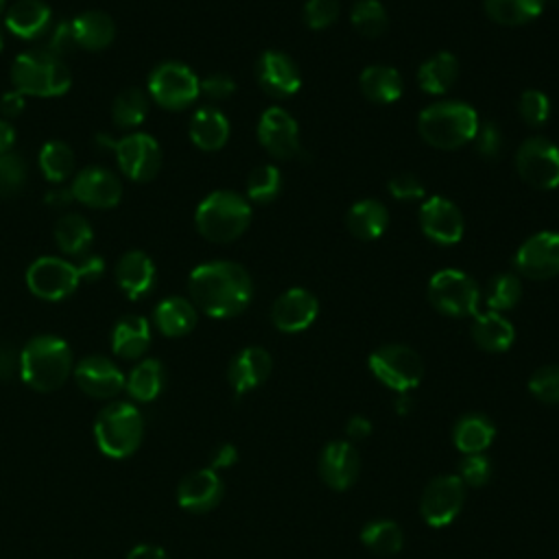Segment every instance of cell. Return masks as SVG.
I'll return each mask as SVG.
<instances>
[{"label": "cell", "instance_id": "cell-1", "mask_svg": "<svg viewBox=\"0 0 559 559\" xmlns=\"http://www.w3.org/2000/svg\"><path fill=\"white\" fill-rule=\"evenodd\" d=\"M189 291L206 315L230 319L241 315L254 295V282L247 269L239 263L215 260L199 265L189 280Z\"/></svg>", "mask_w": 559, "mask_h": 559}, {"label": "cell", "instance_id": "cell-2", "mask_svg": "<svg viewBox=\"0 0 559 559\" xmlns=\"http://www.w3.org/2000/svg\"><path fill=\"white\" fill-rule=\"evenodd\" d=\"M71 369L73 352L60 337H36L21 352V376L36 391H58L69 380Z\"/></svg>", "mask_w": 559, "mask_h": 559}, {"label": "cell", "instance_id": "cell-3", "mask_svg": "<svg viewBox=\"0 0 559 559\" xmlns=\"http://www.w3.org/2000/svg\"><path fill=\"white\" fill-rule=\"evenodd\" d=\"M478 114L461 101H439L422 110L417 119L420 136L435 149L454 151L472 143L478 130Z\"/></svg>", "mask_w": 559, "mask_h": 559}, {"label": "cell", "instance_id": "cell-4", "mask_svg": "<svg viewBox=\"0 0 559 559\" xmlns=\"http://www.w3.org/2000/svg\"><path fill=\"white\" fill-rule=\"evenodd\" d=\"M252 223V206L245 197L232 191H217L208 195L197 212L195 226L199 234L212 243H232Z\"/></svg>", "mask_w": 559, "mask_h": 559}, {"label": "cell", "instance_id": "cell-5", "mask_svg": "<svg viewBox=\"0 0 559 559\" xmlns=\"http://www.w3.org/2000/svg\"><path fill=\"white\" fill-rule=\"evenodd\" d=\"M12 82L25 97H62L73 84L69 66L45 51H27L16 58L12 66Z\"/></svg>", "mask_w": 559, "mask_h": 559}, {"label": "cell", "instance_id": "cell-6", "mask_svg": "<svg viewBox=\"0 0 559 559\" xmlns=\"http://www.w3.org/2000/svg\"><path fill=\"white\" fill-rule=\"evenodd\" d=\"M145 422L132 402L108 404L95 422L97 446L110 459L132 457L141 448Z\"/></svg>", "mask_w": 559, "mask_h": 559}, {"label": "cell", "instance_id": "cell-7", "mask_svg": "<svg viewBox=\"0 0 559 559\" xmlns=\"http://www.w3.org/2000/svg\"><path fill=\"white\" fill-rule=\"evenodd\" d=\"M369 372L396 393L413 391L424 378V363L415 350L400 343L378 348L369 356Z\"/></svg>", "mask_w": 559, "mask_h": 559}, {"label": "cell", "instance_id": "cell-8", "mask_svg": "<svg viewBox=\"0 0 559 559\" xmlns=\"http://www.w3.org/2000/svg\"><path fill=\"white\" fill-rule=\"evenodd\" d=\"M428 302L441 315L470 317L478 311L481 291L467 274L459 269H443L437 271L428 282Z\"/></svg>", "mask_w": 559, "mask_h": 559}, {"label": "cell", "instance_id": "cell-9", "mask_svg": "<svg viewBox=\"0 0 559 559\" xmlns=\"http://www.w3.org/2000/svg\"><path fill=\"white\" fill-rule=\"evenodd\" d=\"M97 141L104 147L114 149L119 167L134 182H149L160 173L162 167V149L156 138L147 134H132L123 141H112L110 136L99 134Z\"/></svg>", "mask_w": 559, "mask_h": 559}, {"label": "cell", "instance_id": "cell-10", "mask_svg": "<svg viewBox=\"0 0 559 559\" xmlns=\"http://www.w3.org/2000/svg\"><path fill=\"white\" fill-rule=\"evenodd\" d=\"M149 93L165 110H186L202 95V82L189 66L165 62L151 73Z\"/></svg>", "mask_w": 559, "mask_h": 559}, {"label": "cell", "instance_id": "cell-11", "mask_svg": "<svg viewBox=\"0 0 559 559\" xmlns=\"http://www.w3.org/2000/svg\"><path fill=\"white\" fill-rule=\"evenodd\" d=\"M515 171L524 184L537 191L559 186V147L546 138H528L515 154Z\"/></svg>", "mask_w": 559, "mask_h": 559}, {"label": "cell", "instance_id": "cell-12", "mask_svg": "<svg viewBox=\"0 0 559 559\" xmlns=\"http://www.w3.org/2000/svg\"><path fill=\"white\" fill-rule=\"evenodd\" d=\"M465 502V485L457 474H446L433 478L420 500V513L422 520L433 526L441 528L454 522V518L461 513Z\"/></svg>", "mask_w": 559, "mask_h": 559}, {"label": "cell", "instance_id": "cell-13", "mask_svg": "<svg viewBox=\"0 0 559 559\" xmlns=\"http://www.w3.org/2000/svg\"><path fill=\"white\" fill-rule=\"evenodd\" d=\"M80 274L77 265L64 260L45 256L36 260L27 271V287L34 295L47 302H60L73 295L80 287Z\"/></svg>", "mask_w": 559, "mask_h": 559}, {"label": "cell", "instance_id": "cell-14", "mask_svg": "<svg viewBox=\"0 0 559 559\" xmlns=\"http://www.w3.org/2000/svg\"><path fill=\"white\" fill-rule=\"evenodd\" d=\"M420 228L428 241L450 247L463 239L465 221L450 199L428 197L420 208Z\"/></svg>", "mask_w": 559, "mask_h": 559}, {"label": "cell", "instance_id": "cell-15", "mask_svg": "<svg viewBox=\"0 0 559 559\" xmlns=\"http://www.w3.org/2000/svg\"><path fill=\"white\" fill-rule=\"evenodd\" d=\"M515 269L531 280L559 276V234L539 232L526 239L515 254Z\"/></svg>", "mask_w": 559, "mask_h": 559}, {"label": "cell", "instance_id": "cell-16", "mask_svg": "<svg viewBox=\"0 0 559 559\" xmlns=\"http://www.w3.org/2000/svg\"><path fill=\"white\" fill-rule=\"evenodd\" d=\"M258 141L276 160H291L302 151L300 127L282 108H269L258 121Z\"/></svg>", "mask_w": 559, "mask_h": 559}, {"label": "cell", "instance_id": "cell-17", "mask_svg": "<svg viewBox=\"0 0 559 559\" xmlns=\"http://www.w3.org/2000/svg\"><path fill=\"white\" fill-rule=\"evenodd\" d=\"M260 88L276 99H289L300 93L302 75L295 62L280 51H265L256 64Z\"/></svg>", "mask_w": 559, "mask_h": 559}, {"label": "cell", "instance_id": "cell-18", "mask_svg": "<svg viewBox=\"0 0 559 559\" xmlns=\"http://www.w3.org/2000/svg\"><path fill=\"white\" fill-rule=\"evenodd\" d=\"M71 191L80 204H84L88 208H97V210L114 208V206H119V202L123 197L121 180L112 171L101 169V167L84 169L75 178Z\"/></svg>", "mask_w": 559, "mask_h": 559}, {"label": "cell", "instance_id": "cell-19", "mask_svg": "<svg viewBox=\"0 0 559 559\" xmlns=\"http://www.w3.org/2000/svg\"><path fill=\"white\" fill-rule=\"evenodd\" d=\"M317 315H319L317 297L311 291L300 287L282 293L271 308L274 326L287 335H295L311 328Z\"/></svg>", "mask_w": 559, "mask_h": 559}, {"label": "cell", "instance_id": "cell-20", "mask_svg": "<svg viewBox=\"0 0 559 559\" xmlns=\"http://www.w3.org/2000/svg\"><path fill=\"white\" fill-rule=\"evenodd\" d=\"M80 389L97 400L117 398L125 389L123 372L106 356H88L75 367Z\"/></svg>", "mask_w": 559, "mask_h": 559}, {"label": "cell", "instance_id": "cell-21", "mask_svg": "<svg viewBox=\"0 0 559 559\" xmlns=\"http://www.w3.org/2000/svg\"><path fill=\"white\" fill-rule=\"evenodd\" d=\"M361 472V457L350 441H330L319 457V474L335 491L350 489Z\"/></svg>", "mask_w": 559, "mask_h": 559}, {"label": "cell", "instance_id": "cell-22", "mask_svg": "<svg viewBox=\"0 0 559 559\" xmlns=\"http://www.w3.org/2000/svg\"><path fill=\"white\" fill-rule=\"evenodd\" d=\"M221 498H223V481L212 467L191 472L178 487L180 507L193 513L212 511L221 502Z\"/></svg>", "mask_w": 559, "mask_h": 559}, {"label": "cell", "instance_id": "cell-23", "mask_svg": "<svg viewBox=\"0 0 559 559\" xmlns=\"http://www.w3.org/2000/svg\"><path fill=\"white\" fill-rule=\"evenodd\" d=\"M274 369L271 354L263 348H245L241 350L228 369V380L236 396H245L254 389H258Z\"/></svg>", "mask_w": 559, "mask_h": 559}, {"label": "cell", "instance_id": "cell-24", "mask_svg": "<svg viewBox=\"0 0 559 559\" xmlns=\"http://www.w3.org/2000/svg\"><path fill=\"white\" fill-rule=\"evenodd\" d=\"M51 21L53 12L42 0H19L5 16L8 29L23 40H36L45 36L51 27Z\"/></svg>", "mask_w": 559, "mask_h": 559}, {"label": "cell", "instance_id": "cell-25", "mask_svg": "<svg viewBox=\"0 0 559 559\" xmlns=\"http://www.w3.org/2000/svg\"><path fill=\"white\" fill-rule=\"evenodd\" d=\"M117 282L130 300H141L156 284V265L145 252H130L117 265Z\"/></svg>", "mask_w": 559, "mask_h": 559}, {"label": "cell", "instance_id": "cell-26", "mask_svg": "<svg viewBox=\"0 0 559 559\" xmlns=\"http://www.w3.org/2000/svg\"><path fill=\"white\" fill-rule=\"evenodd\" d=\"M359 88L367 101L376 106H389L402 97L404 82L396 69L374 64L361 73Z\"/></svg>", "mask_w": 559, "mask_h": 559}, {"label": "cell", "instance_id": "cell-27", "mask_svg": "<svg viewBox=\"0 0 559 559\" xmlns=\"http://www.w3.org/2000/svg\"><path fill=\"white\" fill-rule=\"evenodd\" d=\"M348 232L359 241H378L389 228V210L376 199L356 202L345 217Z\"/></svg>", "mask_w": 559, "mask_h": 559}, {"label": "cell", "instance_id": "cell-28", "mask_svg": "<svg viewBox=\"0 0 559 559\" xmlns=\"http://www.w3.org/2000/svg\"><path fill=\"white\" fill-rule=\"evenodd\" d=\"M472 339L474 343L491 354H500L507 352L513 341H515V330L511 326V321L507 317H502L500 313H483L474 317L472 324Z\"/></svg>", "mask_w": 559, "mask_h": 559}, {"label": "cell", "instance_id": "cell-29", "mask_svg": "<svg viewBox=\"0 0 559 559\" xmlns=\"http://www.w3.org/2000/svg\"><path fill=\"white\" fill-rule=\"evenodd\" d=\"M151 345V326L145 317L127 315L112 332V350L117 356L134 361L141 359Z\"/></svg>", "mask_w": 559, "mask_h": 559}, {"label": "cell", "instance_id": "cell-30", "mask_svg": "<svg viewBox=\"0 0 559 559\" xmlns=\"http://www.w3.org/2000/svg\"><path fill=\"white\" fill-rule=\"evenodd\" d=\"M230 138V121L217 108H202L191 121V141L202 151H219Z\"/></svg>", "mask_w": 559, "mask_h": 559}, {"label": "cell", "instance_id": "cell-31", "mask_svg": "<svg viewBox=\"0 0 559 559\" xmlns=\"http://www.w3.org/2000/svg\"><path fill=\"white\" fill-rule=\"evenodd\" d=\"M459 80V60L452 53H437L417 71V84L426 95H446Z\"/></svg>", "mask_w": 559, "mask_h": 559}, {"label": "cell", "instance_id": "cell-32", "mask_svg": "<svg viewBox=\"0 0 559 559\" xmlns=\"http://www.w3.org/2000/svg\"><path fill=\"white\" fill-rule=\"evenodd\" d=\"M75 38L80 49L104 51L114 42L117 27L114 21L104 12H84L73 21Z\"/></svg>", "mask_w": 559, "mask_h": 559}, {"label": "cell", "instance_id": "cell-33", "mask_svg": "<svg viewBox=\"0 0 559 559\" xmlns=\"http://www.w3.org/2000/svg\"><path fill=\"white\" fill-rule=\"evenodd\" d=\"M546 0H483L485 14L502 27H522L544 12Z\"/></svg>", "mask_w": 559, "mask_h": 559}, {"label": "cell", "instance_id": "cell-34", "mask_svg": "<svg viewBox=\"0 0 559 559\" xmlns=\"http://www.w3.org/2000/svg\"><path fill=\"white\" fill-rule=\"evenodd\" d=\"M496 437V426L485 415H465L457 422L452 441L463 454L485 452Z\"/></svg>", "mask_w": 559, "mask_h": 559}, {"label": "cell", "instance_id": "cell-35", "mask_svg": "<svg viewBox=\"0 0 559 559\" xmlns=\"http://www.w3.org/2000/svg\"><path fill=\"white\" fill-rule=\"evenodd\" d=\"M156 324L165 337H186L197 326V311L184 297H167L156 308Z\"/></svg>", "mask_w": 559, "mask_h": 559}, {"label": "cell", "instance_id": "cell-36", "mask_svg": "<svg viewBox=\"0 0 559 559\" xmlns=\"http://www.w3.org/2000/svg\"><path fill=\"white\" fill-rule=\"evenodd\" d=\"M56 241L64 254L82 258L88 254L95 232L82 215H66L56 223Z\"/></svg>", "mask_w": 559, "mask_h": 559}, {"label": "cell", "instance_id": "cell-37", "mask_svg": "<svg viewBox=\"0 0 559 559\" xmlns=\"http://www.w3.org/2000/svg\"><path fill=\"white\" fill-rule=\"evenodd\" d=\"M130 396L138 402H151L162 393L165 387V367L156 359H147L134 367L130 378L125 380Z\"/></svg>", "mask_w": 559, "mask_h": 559}, {"label": "cell", "instance_id": "cell-38", "mask_svg": "<svg viewBox=\"0 0 559 559\" xmlns=\"http://www.w3.org/2000/svg\"><path fill=\"white\" fill-rule=\"evenodd\" d=\"M361 542L376 555L380 557H389L400 552L402 544H404V533L398 526V522L393 520H374L369 524H365V528L361 531Z\"/></svg>", "mask_w": 559, "mask_h": 559}, {"label": "cell", "instance_id": "cell-39", "mask_svg": "<svg viewBox=\"0 0 559 559\" xmlns=\"http://www.w3.org/2000/svg\"><path fill=\"white\" fill-rule=\"evenodd\" d=\"M40 169L51 184H64L75 171V154L62 141H51L40 151Z\"/></svg>", "mask_w": 559, "mask_h": 559}, {"label": "cell", "instance_id": "cell-40", "mask_svg": "<svg viewBox=\"0 0 559 559\" xmlns=\"http://www.w3.org/2000/svg\"><path fill=\"white\" fill-rule=\"evenodd\" d=\"M147 112H149L147 95L138 88H130V90L121 93L114 101V108H112L114 123L121 130L138 127L147 119Z\"/></svg>", "mask_w": 559, "mask_h": 559}, {"label": "cell", "instance_id": "cell-41", "mask_svg": "<svg viewBox=\"0 0 559 559\" xmlns=\"http://www.w3.org/2000/svg\"><path fill=\"white\" fill-rule=\"evenodd\" d=\"M350 21L356 34L369 40L380 38L389 27V16L378 0H361V3L354 5Z\"/></svg>", "mask_w": 559, "mask_h": 559}, {"label": "cell", "instance_id": "cell-42", "mask_svg": "<svg viewBox=\"0 0 559 559\" xmlns=\"http://www.w3.org/2000/svg\"><path fill=\"white\" fill-rule=\"evenodd\" d=\"M487 306L494 313L511 311L522 300V282L515 274H500L487 287Z\"/></svg>", "mask_w": 559, "mask_h": 559}, {"label": "cell", "instance_id": "cell-43", "mask_svg": "<svg viewBox=\"0 0 559 559\" xmlns=\"http://www.w3.org/2000/svg\"><path fill=\"white\" fill-rule=\"evenodd\" d=\"M282 191V173L278 167L263 165L247 180V199L254 204H271Z\"/></svg>", "mask_w": 559, "mask_h": 559}, {"label": "cell", "instance_id": "cell-44", "mask_svg": "<svg viewBox=\"0 0 559 559\" xmlns=\"http://www.w3.org/2000/svg\"><path fill=\"white\" fill-rule=\"evenodd\" d=\"M29 178L27 160L21 154H3L0 156V197H16L23 193Z\"/></svg>", "mask_w": 559, "mask_h": 559}, {"label": "cell", "instance_id": "cell-45", "mask_svg": "<svg viewBox=\"0 0 559 559\" xmlns=\"http://www.w3.org/2000/svg\"><path fill=\"white\" fill-rule=\"evenodd\" d=\"M518 114L528 127H542L550 119V101L542 90H524L518 99Z\"/></svg>", "mask_w": 559, "mask_h": 559}, {"label": "cell", "instance_id": "cell-46", "mask_svg": "<svg viewBox=\"0 0 559 559\" xmlns=\"http://www.w3.org/2000/svg\"><path fill=\"white\" fill-rule=\"evenodd\" d=\"M528 391L544 404H559V365L539 367L528 380Z\"/></svg>", "mask_w": 559, "mask_h": 559}, {"label": "cell", "instance_id": "cell-47", "mask_svg": "<svg viewBox=\"0 0 559 559\" xmlns=\"http://www.w3.org/2000/svg\"><path fill=\"white\" fill-rule=\"evenodd\" d=\"M339 12V0H308L304 5V23L313 32H324L337 23Z\"/></svg>", "mask_w": 559, "mask_h": 559}, {"label": "cell", "instance_id": "cell-48", "mask_svg": "<svg viewBox=\"0 0 559 559\" xmlns=\"http://www.w3.org/2000/svg\"><path fill=\"white\" fill-rule=\"evenodd\" d=\"M474 143V149L476 154L483 158V160H496L500 154H502V134H500V127L491 121H485V123H478V130L472 138Z\"/></svg>", "mask_w": 559, "mask_h": 559}, {"label": "cell", "instance_id": "cell-49", "mask_svg": "<svg viewBox=\"0 0 559 559\" xmlns=\"http://www.w3.org/2000/svg\"><path fill=\"white\" fill-rule=\"evenodd\" d=\"M459 478L463 481V485L470 487H481L491 478V463L489 459L481 452V454H465L463 461L459 463Z\"/></svg>", "mask_w": 559, "mask_h": 559}, {"label": "cell", "instance_id": "cell-50", "mask_svg": "<svg viewBox=\"0 0 559 559\" xmlns=\"http://www.w3.org/2000/svg\"><path fill=\"white\" fill-rule=\"evenodd\" d=\"M80 49L77 38H75V29L73 23H60L51 36H49V47L47 51L53 53L56 58H66L71 53H75Z\"/></svg>", "mask_w": 559, "mask_h": 559}, {"label": "cell", "instance_id": "cell-51", "mask_svg": "<svg viewBox=\"0 0 559 559\" xmlns=\"http://www.w3.org/2000/svg\"><path fill=\"white\" fill-rule=\"evenodd\" d=\"M389 193L398 202H413V199H424V186L422 182L411 175V173H400L389 182Z\"/></svg>", "mask_w": 559, "mask_h": 559}, {"label": "cell", "instance_id": "cell-52", "mask_svg": "<svg viewBox=\"0 0 559 559\" xmlns=\"http://www.w3.org/2000/svg\"><path fill=\"white\" fill-rule=\"evenodd\" d=\"M202 93L210 101H226L236 93V84L228 75H210L208 80L202 82Z\"/></svg>", "mask_w": 559, "mask_h": 559}, {"label": "cell", "instance_id": "cell-53", "mask_svg": "<svg viewBox=\"0 0 559 559\" xmlns=\"http://www.w3.org/2000/svg\"><path fill=\"white\" fill-rule=\"evenodd\" d=\"M21 372V354L12 343H0V380H12Z\"/></svg>", "mask_w": 559, "mask_h": 559}, {"label": "cell", "instance_id": "cell-54", "mask_svg": "<svg viewBox=\"0 0 559 559\" xmlns=\"http://www.w3.org/2000/svg\"><path fill=\"white\" fill-rule=\"evenodd\" d=\"M106 271V260L97 254H86L82 256V263L77 265V274L80 280H88V282H97Z\"/></svg>", "mask_w": 559, "mask_h": 559}, {"label": "cell", "instance_id": "cell-55", "mask_svg": "<svg viewBox=\"0 0 559 559\" xmlns=\"http://www.w3.org/2000/svg\"><path fill=\"white\" fill-rule=\"evenodd\" d=\"M25 106H27L25 95H23V93H19V90L8 93V95H3V99H0V110H3V114H5L8 119H16V117H21V114H23V110H25Z\"/></svg>", "mask_w": 559, "mask_h": 559}, {"label": "cell", "instance_id": "cell-56", "mask_svg": "<svg viewBox=\"0 0 559 559\" xmlns=\"http://www.w3.org/2000/svg\"><path fill=\"white\" fill-rule=\"evenodd\" d=\"M372 430H374L372 422H369L367 417H363V415H354V417L348 422V426H345V433H348V437H350L352 441H363V439H367V437L372 435Z\"/></svg>", "mask_w": 559, "mask_h": 559}, {"label": "cell", "instance_id": "cell-57", "mask_svg": "<svg viewBox=\"0 0 559 559\" xmlns=\"http://www.w3.org/2000/svg\"><path fill=\"white\" fill-rule=\"evenodd\" d=\"M239 461V450L232 443H223L217 448V452L212 454V470L217 467H230Z\"/></svg>", "mask_w": 559, "mask_h": 559}, {"label": "cell", "instance_id": "cell-58", "mask_svg": "<svg viewBox=\"0 0 559 559\" xmlns=\"http://www.w3.org/2000/svg\"><path fill=\"white\" fill-rule=\"evenodd\" d=\"M127 559H169L167 550L154 544H141L136 548H132V552L127 555Z\"/></svg>", "mask_w": 559, "mask_h": 559}, {"label": "cell", "instance_id": "cell-59", "mask_svg": "<svg viewBox=\"0 0 559 559\" xmlns=\"http://www.w3.org/2000/svg\"><path fill=\"white\" fill-rule=\"evenodd\" d=\"M16 145V130L10 121H0V156L10 154Z\"/></svg>", "mask_w": 559, "mask_h": 559}, {"label": "cell", "instance_id": "cell-60", "mask_svg": "<svg viewBox=\"0 0 559 559\" xmlns=\"http://www.w3.org/2000/svg\"><path fill=\"white\" fill-rule=\"evenodd\" d=\"M75 197H73V191L71 189H53L49 195H47V204L49 206H53V208H64V206H69L71 202H73Z\"/></svg>", "mask_w": 559, "mask_h": 559}, {"label": "cell", "instance_id": "cell-61", "mask_svg": "<svg viewBox=\"0 0 559 559\" xmlns=\"http://www.w3.org/2000/svg\"><path fill=\"white\" fill-rule=\"evenodd\" d=\"M411 406H413V404H411V400H409V393H402L400 400L396 402V411H398L400 415H406V413L411 411Z\"/></svg>", "mask_w": 559, "mask_h": 559}, {"label": "cell", "instance_id": "cell-62", "mask_svg": "<svg viewBox=\"0 0 559 559\" xmlns=\"http://www.w3.org/2000/svg\"><path fill=\"white\" fill-rule=\"evenodd\" d=\"M3 47H5V38H3V32H0V53H3Z\"/></svg>", "mask_w": 559, "mask_h": 559}, {"label": "cell", "instance_id": "cell-63", "mask_svg": "<svg viewBox=\"0 0 559 559\" xmlns=\"http://www.w3.org/2000/svg\"><path fill=\"white\" fill-rule=\"evenodd\" d=\"M3 10H5V0H0V14H3Z\"/></svg>", "mask_w": 559, "mask_h": 559}, {"label": "cell", "instance_id": "cell-64", "mask_svg": "<svg viewBox=\"0 0 559 559\" xmlns=\"http://www.w3.org/2000/svg\"><path fill=\"white\" fill-rule=\"evenodd\" d=\"M555 3H559V0H555Z\"/></svg>", "mask_w": 559, "mask_h": 559}]
</instances>
